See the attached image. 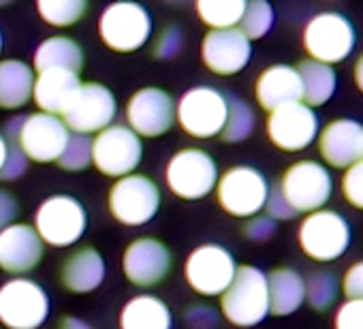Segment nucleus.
Returning <instances> with one entry per match:
<instances>
[{
  "mask_svg": "<svg viewBox=\"0 0 363 329\" xmlns=\"http://www.w3.org/2000/svg\"><path fill=\"white\" fill-rule=\"evenodd\" d=\"M69 128L58 116L43 111L11 118L5 126V139L16 143L26 154V158L35 162L58 160L69 141Z\"/></svg>",
  "mask_w": 363,
  "mask_h": 329,
  "instance_id": "f257e3e1",
  "label": "nucleus"
},
{
  "mask_svg": "<svg viewBox=\"0 0 363 329\" xmlns=\"http://www.w3.org/2000/svg\"><path fill=\"white\" fill-rule=\"evenodd\" d=\"M220 310L231 325L255 327L269 314L267 274L255 265L238 267L231 284L220 295Z\"/></svg>",
  "mask_w": 363,
  "mask_h": 329,
  "instance_id": "f03ea898",
  "label": "nucleus"
},
{
  "mask_svg": "<svg viewBox=\"0 0 363 329\" xmlns=\"http://www.w3.org/2000/svg\"><path fill=\"white\" fill-rule=\"evenodd\" d=\"M167 189L186 201L208 197L218 182L216 160L201 147H184L175 152L164 169Z\"/></svg>",
  "mask_w": 363,
  "mask_h": 329,
  "instance_id": "7ed1b4c3",
  "label": "nucleus"
},
{
  "mask_svg": "<svg viewBox=\"0 0 363 329\" xmlns=\"http://www.w3.org/2000/svg\"><path fill=\"white\" fill-rule=\"evenodd\" d=\"M301 41L310 60L333 67L352 54L357 45V30L346 16L325 11L306 24Z\"/></svg>",
  "mask_w": 363,
  "mask_h": 329,
  "instance_id": "20e7f679",
  "label": "nucleus"
},
{
  "mask_svg": "<svg viewBox=\"0 0 363 329\" xmlns=\"http://www.w3.org/2000/svg\"><path fill=\"white\" fill-rule=\"evenodd\" d=\"M227 96L208 86L191 88L175 105V122L195 139H212L227 124Z\"/></svg>",
  "mask_w": 363,
  "mask_h": 329,
  "instance_id": "39448f33",
  "label": "nucleus"
},
{
  "mask_svg": "<svg viewBox=\"0 0 363 329\" xmlns=\"http://www.w3.org/2000/svg\"><path fill=\"white\" fill-rule=\"evenodd\" d=\"M269 184L265 176L246 164L227 169L216 182V199L218 206L235 216V218H252L257 216L267 201Z\"/></svg>",
  "mask_w": 363,
  "mask_h": 329,
  "instance_id": "423d86ee",
  "label": "nucleus"
},
{
  "mask_svg": "<svg viewBox=\"0 0 363 329\" xmlns=\"http://www.w3.org/2000/svg\"><path fill=\"white\" fill-rule=\"evenodd\" d=\"M278 189L291 208L299 214L323 210L333 193V178L325 164L316 160H297L282 174Z\"/></svg>",
  "mask_w": 363,
  "mask_h": 329,
  "instance_id": "0eeeda50",
  "label": "nucleus"
},
{
  "mask_svg": "<svg viewBox=\"0 0 363 329\" xmlns=\"http://www.w3.org/2000/svg\"><path fill=\"white\" fill-rule=\"evenodd\" d=\"M299 246L312 261H335L350 246V227L342 214L325 208L316 210L301 221Z\"/></svg>",
  "mask_w": 363,
  "mask_h": 329,
  "instance_id": "6e6552de",
  "label": "nucleus"
},
{
  "mask_svg": "<svg viewBox=\"0 0 363 329\" xmlns=\"http://www.w3.org/2000/svg\"><path fill=\"white\" fill-rule=\"evenodd\" d=\"M50 314V297L30 278H13L0 286V323L7 329H37Z\"/></svg>",
  "mask_w": 363,
  "mask_h": 329,
  "instance_id": "1a4fd4ad",
  "label": "nucleus"
},
{
  "mask_svg": "<svg viewBox=\"0 0 363 329\" xmlns=\"http://www.w3.org/2000/svg\"><path fill=\"white\" fill-rule=\"evenodd\" d=\"M111 216L126 227H141L150 223L160 206V191L147 176L130 174L120 178L107 195Z\"/></svg>",
  "mask_w": 363,
  "mask_h": 329,
  "instance_id": "9d476101",
  "label": "nucleus"
},
{
  "mask_svg": "<svg viewBox=\"0 0 363 329\" xmlns=\"http://www.w3.org/2000/svg\"><path fill=\"white\" fill-rule=\"evenodd\" d=\"M101 41L120 54H130L143 48L152 35V20L137 3H113L99 20Z\"/></svg>",
  "mask_w": 363,
  "mask_h": 329,
  "instance_id": "9b49d317",
  "label": "nucleus"
},
{
  "mask_svg": "<svg viewBox=\"0 0 363 329\" xmlns=\"http://www.w3.org/2000/svg\"><path fill=\"white\" fill-rule=\"evenodd\" d=\"M88 225L84 206L69 195H54L45 199L35 214V231L43 244L65 248L75 244Z\"/></svg>",
  "mask_w": 363,
  "mask_h": 329,
  "instance_id": "f8f14e48",
  "label": "nucleus"
},
{
  "mask_svg": "<svg viewBox=\"0 0 363 329\" xmlns=\"http://www.w3.org/2000/svg\"><path fill=\"white\" fill-rule=\"evenodd\" d=\"M143 158L141 139L122 124L107 126L92 139V164L107 178L130 176Z\"/></svg>",
  "mask_w": 363,
  "mask_h": 329,
  "instance_id": "ddd939ff",
  "label": "nucleus"
},
{
  "mask_svg": "<svg viewBox=\"0 0 363 329\" xmlns=\"http://www.w3.org/2000/svg\"><path fill=\"white\" fill-rule=\"evenodd\" d=\"M238 272L233 255L218 244H203L191 252L184 265V278L199 295H223Z\"/></svg>",
  "mask_w": 363,
  "mask_h": 329,
  "instance_id": "4468645a",
  "label": "nucleus"
},
{
  "mask_svg": "<svg viewBox=\"0 0 363 329\" xmlns=\"http://www.w3.org/2000/svg\"><path fill=\"white\" fill-rule=\"evenodd\" d=\"M116 96L111 90L103 84L88 82L82 84L75 99L71 101L69 109L62 113V122L67 128H71L77 135H90L101 133L107 126H111V120L116 118Z\"/></svg>",
  "mask_w": 363,
  "mask_h": 329,
  "instance_id": "2eb2a0df",
  "label": "nucleus"
},
{
  "mask_svg": "<svg viewBox=\"0 0 363 329\" xmlns=\"http://www.w3.org/2000/svg\"><path fill=\"white\" fill-rule=\"evenodd\" d=\"M128 128L141 139L164 135L175 122V103L169 92L156 86L137 90L126 103Z\"/></svg>",
  "mask_w": 363,
  "mask_h": 329,
  "instance_id": "dca6fc26",
  "label": "nucleus"
},
{
  "mask_svg": "<svg viewBox=\"0 0 363 329\" xmlns=\"http://www.w3.org/2000/svg\"><path fill=\"white\" fill-rule=\"evenodd\" d=\"M267 137L284 152L306 150L318 137V116L303 103H291L267 116Z\"/></svg>",
  "mask_w": 363,
  "mask_h": 329,
  "instance_id": "f3484780",
  "label": "nucleus"
},
{
  "mask_svg": "<svg viewBox=\"0 0 363 329\" xmlns=\"http://www.w3.org/2000/svg\"><path fill=\"white\" fill-rule=\"evenodd\" d=\"M171 265V250L156 238H139L122 255V272L135 286L160 284L169 276Z\"/></svg>",
  "mask_w": 363,
  "mask_h": 329,
  "instance_id": "a211bd4d",
  "label": "nucleus"
},
{
  "mask_svg": "<svg viewBox=\"0 0 363 329\" xmlns=\"http://www.w3.org/2000/svg\"><path fill=\"white\" fill-rule=\"evenodd\" d=\"M252 45L240 28L229 30H210L201 41V60L203 65L223 77L235 75L250 62Z\"/></svg>",
  "mask_w": 363,
  "mask_h": 329,
  "instance_id": "6ab92c4d",
  "label": "nucleus"
},
{
  "mask_svg": "<svg viewBox=\"0 0 363 329\" xmlns=\"http://www.w3.org/2000/svg\"><path fill=\"white\" fill-rule=\"evenodd\" d=\"M318 152L335 169H348L363 158V124L350 118L329 122L318 133Z\"/></svg>",
  "mask_w": 363,
  "mask_h": 329,
  "instance_id": "aec40b11",
  "label": "nucleus"
},
{
  "mask_svg": "<svg viewBox=\"0 0 363 329\" xmlns=\"http://www.w3.org/2000/svg\"><path fill=\"white\" fill-rule=\"evenodd\" d=\"M43 259V242L35 227L13 223L0 231V269L7 274H28Z\"/></svg>",
  "mask_w": 363,
  "mask_h": 329,
  "instance_id": "412c9836",
  "label": "nucleus"
},
{
  "mask_svg": "<svg viewBox=\"0 0 363 329\" xmlns=\"http://www.w3.org/2000/svg\"><path fill=\"white\" fill-rule=\"evenodd\" d=\"M255 96L261 109L269 113L278 107L301 103V79H299L297 69L289 65L267 67L257 79Z\"/></svg>",
  "mask_w": 363,
  "mask_h": 329,
  "instance_id": "4be33fe9",
  "label": "nucleus"
},
{
  "mask_svg": "<svg viewBox=\"0 0 363 329\" xmlns=\"http://www.w3.org/2000/svg\"><path fill=\"white\" fill-rule=\"evenodd\" d=\"M79 88H82V79L77 73L52 69L37 75L33 99L43 113L62 116L69 109Z\"/></svg>",
  "mask_w": 363,
  "mask_h": 329,
  "instance_id": "5701e85b",
  "label": "nucleus"
},
{
  "mask_svg": "<svg viewBox=\"0 0 363 329\" xmlns=\"http://www.w3.org/2000/svg\"><path fill=\"white\" fill-rule=\"evenodd\" d=\"M105 280V261L92 246L77 248L62 261L60 282L71 293H90Z\"/></svg>",
  "mask_w": 363,
  "mask_h": 329,
  "instance_id": "b1692460",
  "label": "nucleus"
},
{
  "mask_svg": "<svg viewBox=\"0 0 363 329\" xmlns=\"http://www.w3.org/2000/svg\"><path fill=\"white\" fill-rule=\"evenodd\" d=\"M269 312L276 316H289L306 301V282L291 267H278L267 274Z\"/></svg>",
  "mask_w": 363,
  "mask_h": 329,
  "instance_id": "393cba45",
  "label": "nucleus"
},
{
  "mask_svg": "<svg viewBox=\"0 0 363 329\" xmlns=\"http://www.w3.org/2000/svg\"><path fill=\"white\" fill-rule=\"evenodd\" d=\"M35 71L22 60L0 62V107L20 109L33 99Z\"/></svg>",
  "mask_w": 363,
  "mask_h": 329,
  "instance_id": "a878e982",
  "label": "nucleus"
},
{
  "mask_svg": "<svg viewBox=\"0 0 363 329\" xmlns=\"http://www.w3.org/2000/svg\"><path fill=\"white\" fill-rule=\"evenodd\" d=\"M295 69L301 79V103L303 105L320 107L335 94L337 75H335L333 67L306 58Z\"/></svg>",
  "mask_w": 363,
  "mask_h": 329,
  "instance_id": "bb28decb",
  "label": "nucleus"
},
{
  "mask_svg": "<svg viewBox=\"0 0 363 329\" xmlns=\"http://www.w3.org/2000/svg\"><path fill=\"white\" fill-rule=\"evenodd\" d=\"M120 329H171V312L162 299L137 295L122 308Z\"/></svg>",
  "mask_w": 363,
  "mask_h": 329,
  "instance_id": "cd10ccee",
  "label": "nucleus"
},
{
  "mask_svg": "<svg viewBox=\"0 0 363 329\" xmlns=\"http://www.w3.org/2000/svg\"><path fill=\"white\" fill-rule=\"evenodd\" d=\"M82 67H84V52L77 45V41L69 37H50L35 52L37 73L62 69V71H71L79 75Z\"/></svg>",
  "mask_w": 363,
  "mask_h": 329,
  "instance_id": "c85d7f7f",
  "label": "nucleus"
},
{
  "mask_svg": "<svg viewBox=\"0 0 363 329\" xmlns=\"http://www.w3.org/2000/svg\"><path fill=\"white\" fill-rule=\"evenodd\" d=\"M244 11H246L244 0H199L197 3V13L201 22L212 30L238 28Z\"/></svg>",
  "mask_w": 363,
  "mask_h": 329,
  "instance_id": "c756f323",
  "label": "nucleus"
},
{
  "mask_svg": "<svg viewBox=\"0 0 363 329\" xmlns=\"http://www.w3.org/2000/svg\"><path fill=\"white\" fill-rule=\"evenodd\" d=\"M37 11L45 24L67 28L77 24L86 16L88 3L86 0H39Z\"/></svg>",
  "mask_w": 363,
  "mask_h": 329,
  "instance_id": "7c9ffc66",
  "label": "nucleus"
},
{
  "mask_svg": "<svg viewBox=\"0 0 363 329\" xmlns=\"http://www.w3.org/2000/svg\"><path fill=\"white\" fill-rule=\"evenodd\" d=\"M227 96V124L220 133L223 141L227 143H238L250 137L252 128H255V111L250 109V105L238 96L225 94Z\"/></svg>",
  "mask_w": 363,
  "mask_h": 329,
  "instance_id": "2f4dec72",
  "label": "nucleus"
},
{
  "mask_svg": "<svg viewBox=\"0 0 363 329\" xmlns=\"http://www.w3.org/2000/svg\"><path fill=\"white\" fill-rule=\"evenodd\" d=\"M303 282H306V301L310 303L312 310L325 312L335 303L337 293H340V284L331 272H327V269L312 272L310 278Z\"/></svg>",
  "mask_w": 363,
  "mask_h": 329,
  "instance_id": "473e14b6",
  "label": "nucleus"
},
{
  "mask_svg": "<svg viewBox=\"0 0 363 329\" xmlns=\"http://www.w3.org/2000/svg\"><path fill=\"white\" fill-rule=\"evenodd\" d=\"M274 26V9L265 0H252L246 3V11L240 22V30L248 41L265 37Z\"/></svg>",
  "mask_w": 363,
  "mask_h": 329,
  "instance_id": "72a5a7b5",
  "label": "nucleus"
},
{
  "mask_svg": "<svg viewBox=\"0 0 363 329\" xmlns=\"http://www.w3.org/2000/svg\"><path fill=\"white\" fill-rule=\"evenodd\" d=\"M56 162L65 172H84L92 162V139L77 133L69 135V141Z\"/></svg>",
  "mask_w": 363,
  "mask_h": 329,
  "instance_id": "f704fd0d",
  "label": "nucleus"
},
{
  "mask_svg": "<svg viewBox=\"0 0 363 329\" xmlns=\"http://www.w3.org/2000/svg\"><path fill=\"white\" fill-rule=\"evenodd\" d=\"M342 193H344V199L352 208L363 210V158L357 160L354 164H350V167L344 172Z\"/></svg>",
  "mask_w": 363,
  "mask_h": 329,
  "instance_id": "c9c22d12",
  "label": "nucleus"
},
{
  "mask_svg": "<svg viewBox=\"0 0 363 329\" xmlns=\"http://www.w3.org/2000/svg\"><path fill=\"white\" fill-rule=\"evenodd\" d=\"M333 329H363V299H346L335 312Z\"/></svg>",
  "mask_w": 363,
  "mask_h": 329,
  "instance_id": "e433bc0d",
  "label": "nucleus"
},
{
  "mask_svg": "<svg viewBox=\"0 0 363 329\" xmlns=\"http://www.w3.org/2000/svg\"><path fill=\"white\" fill-rule=\"evenodd\" d=\"M9 143V141H7ZM28 169V158L26 154L16 145V143H9V150H7V158H5V164L3 169H0V180L5 182H13L18 178H22Z\"/></svg>",
  "mask_w": 363,
  "mask_h": 329,
  "instance_id": "4c0bfd02",
  "label": "nucleus"
},
{
  "mask_svg": "<svg viewBox=\"0 0 363 329\" xmlns=\"http://www.w3.org/2000/svg\"><path fill=\"white\" fill-rule=\"evenodd\" d=\"M265 208H267V216H269L272 221H291V218L297 216V212L291 208V203L284 199V195H282V191H280L278 186L269 189Z\"/></svg>",
  "mask_w": 363,
  "mask_h": 329,
  "instance_id": "58836bf2",
  "label": "nucleus"
},
{
  "mask_svg": "<svg viewBox=\"0 0 363 329\" xmlns=\"http://www.w3.org/2000/svg\"><path fill=\"white\" fill-rule=\"evenodd\" d=\"M182 48V35L175 26H167L160 35H158V41L154 45V56L164 60V58H171L179 52Z\"/></svg>",
  "mask_w": 363,
  "mask_h": 329,
  "instance_id": "ea45409f",
  "label": "nucleus"
},
{
  "mask_svg": "<svg viewBox=\"0 0 363 329\" xmlns=\"http://www.w3.org/2000/svg\"><path fill=\"white\" fill-rule=\"evenodd\" d=\"M342 291L346 299H363V261H357L346 269L342 278Z\"/></svg>",
  "mask_w": 363,
  "mask_h": 329,
  "instance_id": "a19ab883",
  "label": "nucleus"
},
{
  "mask_svg": "<svg viewBox=\"0 0 363 329\" xmlns=\"http://www.w3.org/2000/svg\"><path fill=\"white\" fill-rule=\"evenodd\" d=\"M244 233L252 242H265L276 233V221H272L269 216H255L250 223H246Z\"/></svg>",
  "mask_w": 363,
  "mask_h": 329,
  "instance_id": "79ce46f5",
  "label": "nucleus"
},
{
  "mask_svg": "<svg viewBox=\"0 0 363 329\" xmlns=\"http://www.w3.org/2000/svg\"><path fill=\"white\" fill-rule=\"evenodd\" d=\"M186 323L189 329H216L218 316L208 306H195L186 312Z\"/></svg>",
  "mask_w": 363,
  "mask_h": 329,
  "instance_id": "37998d69",
  "label": "nucleus"
},
{
  "mask_svg": "<svg viewBox=\"0 0 363 329\" xmlns=\"http://www.w3.org/2000/svg\"><path fill=\"white\" fill-rule=\"evenodd\" d=\"M20 214V203L18 199L9 193V191H3L0 189V231L11 227L16 223Z\"/></svg>",
  "mask_w": 363,
  "mask_h": 329,
  "instance_id": "c03bdc74",
  "label": "nucleus"
},
{
  "mask_svg": "<svg viewBox=\"0 0 363 329\" xmlns=\"http://www.w3.org/2000/svg\"><path fill=\"white\" fill-rule=\"evenodd\" d=\"M58 329H92V327L88 323H84L82 318H77V316H62Z\"/></svg>",
  "mask_w": 363,
  "mask_h": 329,
  "instance_id": "a18cd8bd",
  "label": "nucleus"
},
{
  "mask_svg": "<svg viewBox=\"0 0 363 329\" xmlns=\"http://www.w3.org/2000/svg\"><path fill=\"white\" fill-rule=\"evenodd\" d=\"M352 77H354V84H357V88L363 92V54H361V56L357 58V62H354Z\"/></svg>",
  "mask_w": 363,
  "mask_h": 329,
  "instance_id": "49530a36",
  "label": "nucleus"
},
{
  "mask_svg": "<svg viewBox=\"0 0 363 329\" xmlns=\"http://www.w3.org/2000/svg\"><path fill=\"white\" fill-rule=\"evenodd\" d=\"M7 150H9V143H7L5 135L0 133V169H3V164H5V158H7Z\"/></svg>",
  "mask_w": 363,
  "mask_h": 329,
  "instance_id": "de8ad7c7",
  "label": "nucleus"
},
{
  "mask_svg": "<svg viewBox=\"0 0 363 329\" xmlns=\"http://www.w3.org/2000/svg\"><path fill=\"white\" fill-rule=\"evenodd\" d=\"M0 52H3V35H0Z\"/></svg>",
  "mask_w": 363,
  "mask_h": 329,
  "instance_id": "09e8293b",
  "label": "nucleus"
}]
</instances>
